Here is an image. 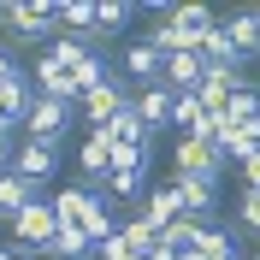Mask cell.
<instances>
[{
    "label": "cell",
    "mask_w": 260,
    "mask_h": 260,
    "mask_svg": "<svg viewBox=\"0 0 260 260\" xmlns=\"http://www.w3.org/2000/svg\"><path fill=\"white\" fill-rule=\"evenodd\" d=\"M0 260H30V254H24V248H0Z\"/></svg>",
    "instance_id": "cell-34"
},
{
    "label": "cell",
    "mask_w": 260,
    "mask_h": 260,
    "mask_svg": "<svg viewBox=\"0 0 260 260\" xmlns=\"http://www.w3.org/2000/svg\"><path fill=\"white\" fill-rule=\"evenodd\" d=\"M113 130H89V136H83V148H77V172L83 178L77 183H89V189H101V183L113 178Z\"/></svg>",
    "instance_id": "cell-6"
},
{
    "label": "cell",
    "mask_w": 260,
    "mask_h": 260,
    "mask_svg": "<svg viewBox=\"0 0 260 260\" xmlns=\"http://www.w3.org/2000/svg\"><path fill=\"white\" fill-rule=\"evenodd\" d=\"M166 248H172V254H189V248H201V219H189V213H183L178 225H166V237H160Z\"/></svg>",
    "instance_id": "cell-23"
},
{
    "label": "cell",
    "mask_w": 260,
    "mask_h": 260,
    "mask_svg": "<svg viewBox=\"0 0 260 260\" xmlns=\"http://www.w3.org/2000/svg\"><path fill=\"white\" fill-rule=\"evenodd\" d=\"M172 183H178V201H183V213L207 225V219H213V207H219V183H213V178H178V172H172Z\"/></svg>",
    "instance_id": "cell-10"
},
{
    "label": "cell",
    "mask_w": 260,
    "mask_h": 260,
    "mask_svg": "<svg viewBox=\"0 0 260 260\" xmlns=\"http://www.w3.org/2000/svg\"><path fill=\"white\" fill-rule=\"evenodd\" d=\"M53 237H59V213H53L48 195H36L30 207L12 219V248H24V254H30V248H36V254H48Z\"/></svg>",
    "instance_id": "cell-2"
},
{
    "label": "cell",
    "mask_w": 260,
    "mask_h": 260,
    "mask_svg": "<svg viewBox=\"0 0 260 260\" xmlns=\"http://www.w3.org/2000/svg\"><path fill=\"white\" fill-rule=\"evenodd\" d=\"M142 213L154 219V225H160V237H166V225H178V219H183L178 183H172V178H166V183H154V189H148V201H142Z\"/></svg>",
    "instance_id": "cell-13"
},
{
    "label": "cell",
    "mask_w": 260,
    "mask_h": 260,
    "mask_svg": "<svg viewBox=\"0 0 260 260\" xmlns=\"http://www.w3.org/2000/svg\"><path fill=\"white\" fill-rule=\"evenodd\" d=\"M36 95H48V101H65V107H77V83H71V71H65L59 59H53V53H36Z\"/></svg>",
    "instance_id": "cell-8"
},
{
    "label": "cell",
    "mask_w": 260,
    "mask_h": 260,
    "mask_svg": "<svg viewBox=\"0 0 260 260\" xmlns=\"http://www.w3.org/2000/svg\"><path fill=\"white\" fill-rule=\"evenodd\" d=\"M118 237L130 243V254H154V248H160V225H154L148 213H136V219H124V225H118Z\"/></svg>",
    "instance_id": "cell-20"
},
{
    "label": "cell",
    "mask_w": 260,
    "mask_h": 260,
    "mask_svg": "<svg viewBox=\"0 0 260 260\" xmlns=\"http://www.w3.org/2000/svg\"><path fill=\"white\" fill-rule=\"evenodd\" d=\"M178 260H201V248H189V254H178Z\"/></svg>",
    "instance_id": "cell-35"
},
{
    "label": "cell",
    "mask_w": 260,
    "mask_h": 260,
    "mask_svg": "<svg viewBox=\"0 0 260 260\" xmlns=\"http://www.w3.org/2000/svg\"><path fill=\"white\" fill-rule=\"evenodd\" d=\"M243 248H237V231L219 225V219H207L201 225V260H237Z\"/></svg>",
    "instance_id": "cell-17"
},
{
    "label": "cell",
    "mask_w": 260,
    "mask_h": 260,
    "mask_svg": "<svg viewBox=\"0 0 260 260\" xmlns=\"http://www.w3.org/2000/svg\"><path fill=\"white\" fill-rule=\"evenodd\" d=\"M237 260H243V254H237Z\"/></svg>",
    "instance_id": "cell-37"
},
{
    "label": "cell",
    "mask_w": 260,
    "mask_h": 260,
    "mask_svg": "<svg viewBox=\"0 0 260 260\" xmlns=\"http://www.w3.org/2000/svg\"><path fill=\"white\" fill-rule=\"evenodd\" d=\"M118 65H124V83H136V89H148V83H160V53H154V48H148V42H142V36H136V42H130V48H124V59H118Z\"/></svg>",
    "instance_id": "cell-12"
},
{
    "label": "cell",
    "mask_w": 260,
    "mask_h": 260,
    "mask_svg": "<svg viewBox=\"0 0 260 260\" xmlns=\"http://www.w3.org/2000/svg\"><path fill=\"white\" fill-rule=\"evenodd\" d=\"M42 260H59V254H42Z\"/></svg>",
    "instance_id": "cell-36"
},
{
    "label": "cell",
    "mask_w": 260,
    "mask_h": 260,
    "mask_svg": "<svg viewBox=\"0 0 260 260\" xmlns=\"http://www.w3.org/2000/svg\"><path fill=\"white\" fill-rule=\"evenodd\" d=\"M12 172H18V178H30L36 189H42L48 178H59V148H48V142H30V136H18Z\"/></svg>",
    "instance_id": "cell-7"
},
{
    "label": "cell",
    "mask_w": 260,
    "mask_h": 260,
    "mask_svg": "<svg viewBox=\"0 0 260 260\" xmlns=\"http://www.w3.org/2000/svg\"><path fill=\"white\" fill-rule=\"evenodd\" d=\"M219 30L237 42L243 59H260V6H243V12H225L219 18Z\"/></svg>",
    "instance_id": "cell-11"
},
{
    "label": "cell",
    "mask_w": 260,
    "mask_h": 260,
    "mask_svg": "<svg viewBox=\"0 0 260 260\" xmlns=\"http://www.w3.org/2000/svg\"><path fill=\"white\" fill-rule=\"evenodd\" d=\"M195 124H201V95L189 89V95H178V101H172V130H178V136H189Z\"/></svg>",
    "instance_id": "cell-25"
},
{
    "label": "cell",
    "mask_w": 260,
    "mask_h": 260,
    "mask_svg": "<svg viewBox=\"0 0 260 260\" xmlns=\"http://www.w3.org/2000/svg\"><path fill=\"white\" fill-rule=\"evenodd\" d=\"M12 130L18 124H12V113H6V101H0V136H12Z\"/></svg>",
    "instance_id": "cell-33"
},
{
    "label": "cell",
    "mask_w": 260,
    "mask_h": 260,
    "mask_svg": "<svg viewBox=\"0 0 260 260\" xmlns=\"http://www.w3.org/2000/svg\"><path fill=\"white\" fill-rule=\"evenodd\" d=\"M166 18H178V24H189V30H213L219 18H213V6H201V0H189V6H172Z\"/></svg>",
    "instance_id": "cell-26"
},
{
    "label": "cell",
    "mask_w": 260,
    "mask_h": 260,
    "mask_svg": "<svg viewBox=\"0 0 260 260\" xmlns=\"http://www.w3.org/2000/svg\"><path fill=\"white\" fill-rule=\"evenodd\" d=\"M53 201V213H59V225H83L89 219V201H95V189L89 183H65L59 195H48Z\"/></svg>",
    "instance_id": "cell-15"
},
{
    "label": "cell",
    "mask_w": 260,
    "mask_h": 260,
    "mask_svg": "<svg viewBox=\"0 0 260 260\" xmlns=\"http://www.w3.org/2000/svg\"><path fill=\"white\" fill-rule=\"evenodd\" d=\"M225 118H231V124H260V89H254V83H243V89L231 95Z\"/></svg>",
    "instance_id": "cell-24"
},
{
    "label": "cell",
    "mask_w": 260,
    "mask_h": 260,
    "mask_svg": "<svg viewBox=\"0 0 260 260\" xmlns=\"http://www.w3.org/2000/svg\"><path fill=\"white\" fill-rule=\"evenodd\" d=\"M95 260H130V243L124 237H107V243L95 248Z\"/></svg>",
    "instance_id": "cell-29"
},
{
    "label": "cell",
    "mask_w": 260,
    "mask_h": 260,
    "mask_svg": "<svg viewBox=\"0 0 260 260\" xmlns=\"http://www.w3.org/2000/svg\"><path fill=\"white\" fill-rule=\"evenodd\" d=\"M12 71H18V59H12V48H0V83L12 77Z\"/></svg>",
    "instance_id": "cell-32"
},
{
    "label": "cell",
    "mask_w": 260,
    "mask_h": 260,
    "mask_svg": "<svg viewBox=\"0 0 260 260\" xmlns=\"http://www.w3.org/2000/svg\"><path fill=\"white\" fill-rule=\"evenodd\" d=\"M130 95H136L130 83H107V89H95V95H83V101H77L83 130H107V124H113V118L130 107Z\"/></svg>",
    "instance_id": "cell-5"
},
{
    "label": "cell",
    "mask_w": 260,
    "mask_h": 260,
    "mask_svg": "<svg viewBox=\"0 0 260 260\" xmlns=\"http://www.w3.org/2000/svg\"><path fill=\"white\" fill-rule=\"evenodd\" d=\"M172 89H166V83H148V89H136V95H130V113L142 118L148 130H172Z\"/></svg>",
    "instance_id": "cell-9"
},
{
    "label": "cell",
    "mask_w": 260,
    "mask_h": 260,
    "mask_svg": "<svg viewBox=\"0 0 260 260\" xmlns=\"http://www.w3.org/2000/svg\"><path fill=\"white\" fill-rule=\"evenodd\" d=\"M172 172H178V178H213V183H219L225 154H219L213 142H201V136H178V148H172Z\"/></svg>",
    "instance_id": "cell-3"
},
{
    "label": "cell",
    "mask_w": 260,
    "mask_h": 260,
    "mask_svg": "<svg viewBox=\"0 0 260 260\" xmlns=\"http://www.w3.org/2000/svg\"><path fill=\"white\" fill-rule=\"evenodd\" d=\"M71 107L65 101H48V95H36V107H30V118H24V136L30 142H48V148H59L65 142V130H71Z\"/></svg>",
    "instance_id": "cell-4"
},
{
    "label": "cell",
    "mask_w": 260,
    "mask_h": 260,
    "mask_svg": "<svg viewBox=\"0 0 260 260\" xmlns=\"http://www.w3.org/2000/svg\"><path fill=\"white\" fill-rule=\"evenodd\" d=\"M59 30L89 36V30H101V12L89 6V0H59Z\"/></svg>",
    "instance_id": "cell-21"
},
{
    "label": "cell",
    "mask_w": 260,
    "mask_h": 260,
    "mask_svg": "<svg viewBox=\"0 0 260 260\" xmlns=\"http://www.w3.org/2000/svg\"><path fill=\"white\" fill-rule=\"evenodd\" d=\"M0 24L24 48H48L53 36H59V6H48V0H6L0 6Z\"/></svg>",
    "instance_id": "cell-1"
},
{
    "label": "cell",
    "mask_w": 260,
    "mask_h": 260,
    "mask_svg": "<svg viewBox=\"0 0 260 260\" xmlns=\"http://www.w3.org/2000/svg\"><path fill=\"white\" fill-rule=\"evenodd\" d=\"M71 83H77V95H95V89L118 83V77H113V59H107V53H89V59L71 71Z\"/></svg>",
    "instance_id": "cell-19"
},
{
    "label": "cell",
    "mask_w": 260,
    "mask_h": 260,
    "mask_svg": "<svg viewBox=\"0 0 260 260\" xmlns=\"http://www.w3.org/2000/svg\"><path fill=\"white\" fill-rule=\"evenodd\" d=\"M237 225L260 237V189H243V201H237Z\"/></svg>",
    "instance_id": "cell-28"
},
{
    "label": "cell",
    "mask_w": 260,
    "mask_h": 260,
    "mask_svg": "<svg viewBox=\"0 0 260 260\" xmlns=\"http://www.w3.org/2000/svg\"><path fill=\"white\" fill-rule=\"evenodd\" d=\"M254 260H260V254H254Z\"/></svg>",
    "instance_id": "cell-38"
},
{
    "label": "cell",
    "mask_w": 260,
    "mask_h": 260,
    "mask_svg": "<svg viewBox=\"0 0 260 260\" xmlns=\"http://www.w3.org/2000/svg\"><path fill=\"white\" fill-rule=\"evenodd\" d=\"M36 195H42V189H36L30 178H18V172H6V178H0V225H12V219H18L24 207H30Z\"/></svg>",
    "instance_id": "cell-14"
},
{
    "label": "cell",
    "mask_w": 260,
    "mask_h": 260,
    "mask_svg": "<svg viewBox=\"0 0 260 260\" xmlns=\"http://www.w3.org/2000/svg\"><path fill=\"white\" fill-rule=\"evenodd\" d=\"M48 254H59V260H89L95 243H89V231H83V225H59V237H53Z\"/></svg>",
    "instance_id": "cell-22"
},
{
    "label": "cell",
    "mask_w": 260,
    "mask_h": 260,
    "mask_svg": "<svg viewBox=\"0 0 260 260\" xmlns=\"http://www.w3.org/2000/svg\"><path fill=\"white\" fill-rule=\"evenodd\" d=\"M12 154H18V136H0V178L12 172Z\"/></svg>",
    "instance_id": "cell-31"
},
{
    "label": "cell",
    "mask_w": 260,
    "mask_h": 260,
    "mask_svg": "<svg viewBox=\"0 0 260 260\" xmlns=\"http://www.w3.org/2000/svg\"><path fill=\"white\" fill-rule=\"evenodd\" d=\"M237 172H243V189H260V148H254V154H248L243 166H237Z\"/></svg>",
    "instance_id": "cell-30"
},
{
    "label": "cell",
    "mask_w": 260,
    "mask_h": 260,
    "mask_svg": "<svg viewBox=\"0 0 260 260\" xmlns=\"http://www.w3.org/2000/svg\"><path fill=\"white\" fill-rule=\"evenodd\" d=\"M254 148H260V124H231L225 136H219V154H225V166H243Z\"/></svg>",
    "instance_id": "cell-18"
},
{
    "label": "cell",
    "mask_w": 260,
    "mask_h": 260,
    "mask_svg": "<svg viewBox=\"0 0 260 260\" xmlns=\"http://www.w3.org/2000/svg\"><path fill=\"white\" fill-rule=\"evenodd\" d=\"M95 12H101V30H124L130 18H136V6H130V0H101Z\"/></svg>",
    "instance_id": "cell-27"
},
{
    "label": "cell",
    "mask_w": 260,
    "mask_h": 260,
    "mask_svg": "<svg viewBox=\"0 0 260 260\" xmlns=\"http://www.w3.org/2000/svg\"><path fill=\"white\" fill-rule=\"evenodd\" d=\"M201 59H207V65H231V71H248V59L237 53V42H231V36L219 30V24H213V30L201 36Z\"/></svg>",
    "instance_id": "cell-16"
}]
</instances>
